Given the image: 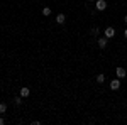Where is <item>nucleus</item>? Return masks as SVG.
Masks as SVG:
<instances>
[{"mask_svg": "<svg viewBox=\"0 0 127 125\" xmlns=\"http://www.w3.org/2000/svg\"><path fill=\"white\" fill-rule=\"evenodd\" d=\"M103 36H105L107 39H112L114 36H115V29H114V27H107V29L103 30Z\"/></svg>", "mask_w": 127, "mask_h": 125, "instance_id": "obj_1", "label": "nucleus"}, {"mask_svg": "<svg viewBox=\"0 0 127 125\" xmlns=\"http://www.w3.org/2000/svg\"><path fill=\"white\" fill-rule=\"evenodd\" d=\"M95 9L97 10H105L107 9V2H105V0H97V2H95Z\"/></svg>", "mask_w": 127, "mask_h": 125, "instance_id": "obj_2", "label": "nucleus"}, {"mask_svg": "<svg viewBox=\"0 0 127 125\" xmlns=\"http://www.w3.org/2000/svg\"><path fill=\"white\" fill-rule=\"evenodd\" d=\"M110 88H112L114 91H115V90H119V88H120V78H117V79H112V81H110Z\"/></svg>", "mask_w": 127, "mask_h": 125, "instance_id": "obj_3", "label": "nucleus"}, {"mask_svg": "<svg viewBox=\"0 0 127 125\" xmlns=\"http://www.w3.org/2000/svg\"><path fill=\"white\" fill-rule=\"evenodd\" d=\"M115 75H117V78H126V76H127V71L124 69V68L119 66L117 69H115Z\"/></svg>", "mask_w": 127, "mask_h": 125, "instance_id": "obj_4", "label": "nucleus"}, {"mask_svg": "<svg viewBox=\"0 0 127 125\" xmlns=\"http://www.w3.org/2000/svg\"><path fill=\"white\" fill-rule=\"evenodd\" d=\"M31 95V90L27 86H24V88H20V96L22 98H27V96Z\"/></svg>", "mask_w": 127, "mask_h": 125, "instance_id": "obj_5", "label": "nucleus"}, {"mask_svg": "<svg viewBox=\"0 0 127 125\" xmlns=\"http://www.w3.org/2000/svg\"><path fill=\"white\" fill-rule=\"evenodd\" d=\"M98 46H100V49L107 48V37L103 36V37H98Z\"/></svg>", "mask_w": 127, "mask_h": 125, "instance_id": "obj_6", "label": "nucleus"}, {"mask_svg": "<svg viewBox=\"0 0 127 125\" xmlns=\"http://www.w3.org/2000/svg\"><path fill=\"white\" fill-rule=\"evenodd\" d=\"M64 20H66V17H64V14H58V15H56V22H58V24H63Z\"/></svg>", "mask_w": 127, "mask_h": 125, "instance_id": "obj_7", "label": "nucleus"}, {"mask_svg": "<svg viewBox=\"0 0 127 125\" xmlns=\"http://www.w3.org/2000/svg\"><path fill=\"white\" fill-rule=\"evenodd\" d=\"M42 15H44V17L51 15V9H49V7H44V9H42Z\"/></svg>", "mask_w": 127, "mask_h": 125, "instance_id": "obj_8", "label": "nucleus"}, {"mask_svg": "<svg viewBox=\"0 0 127 125\" xmlns=\"http://www.w3.org/2000/svg\"><path fill=\"white\" fill-rule=\"evenodd\" d=\"M97 81L100 83V85H102V83L105 81V75H98V76H97Z\"/></svg>", "mask_w": 127, "mask_h": 125, "instance_id": "obj_9", "label": "nucleus"}, {"mask_svg": "<svg viewBox=\"0 0 127 125\" xmlns=\"http://www.w3.org/2000/svg\"><path fill=\"white\" fill-rule=\"evenodd\" d=\"M5 110H7V105L5 103H0V113H5Z\"/></svg>", "mask_w": 127, "mask_h": 125, "instance_id": "obj_10", "label": "nucleus"}, {"mask_svg": "<svg viewBox=\"0 0 127 125\" xmlns=\"http://www.w3.org/2000/svg\"><path fill=\"white\" fill-rule=\"evenodd\" d=\"M14 103H15V105H20V103H22V96H17V98L14 100Z\"/></svg>", "mask_w": 127, "mask_h": 125, "instance_id": "obj_11", "label": "nucleus"}, {"mask_svg": "<svg viewBox=\"0 0 127 125\" xmlns=\"http://www.w3.org/2000/svg\"><path fill=\"white\" fill-rule=\"evenodd\" d=\"M92 34H93V36H98V34H100L98 27H93V29H92Z\"/></svg>", "mask_w": 127, "mask_h": 125, "instance_id": "obj_12", "label": "nucleus"}, {"mask_svg": "<svg viewBox=\"0 0 127 125\" xmlns=\"http://www.w3.org/2000/svg\"><path fill=\"white\" fill-rule=\"evenodd\" d=\"M5 124V118H2V117H0V125H3Z\"/></svg>", "mask_w": 127, "mask_h": 125, "instance_id": "obj_13", "label": "nucleus"}, {"mask_svg": "<svg viewBox=\"0 0 127 125\" xmlns=\"http://www.w3.org/2000/svg\"><path fill=\"white\" fill-rule=\"evenodd\" d=\"M124 36H126V37H127V27H126V30H124Z\"/></svg>", "mask_w": 127, "mask_h": 125, "instance_id": "obj_14", "label": "nucleus"}, {"mask_svg": "<svg viewBox=\"0 0 127 125\" xmlns=\"http://www.w3.org/2000/svg\"><path fill=\"white\" fill-rule=\"evenodd\" d=\"M124 22H126V24H127V15H126V17H124Z\"/></svg>", "mask_w": 127, "mask_h": 125, "instance_id": "obj_15", "label": "nucleus"}, {"mask_svg": "<svg viewBox=\"0 0 127 125\" xmlns=\"http://www.w3.org/2000/svg\"><path fill=\"white\" fill-rule=\"evenodd\" d=\"M88 2H95V0H88Z\"/></svg>", "mask_w": 127, "mask_h": 125, "instance_id": "obj_16", "label": "nucleus"}]
</instances>
